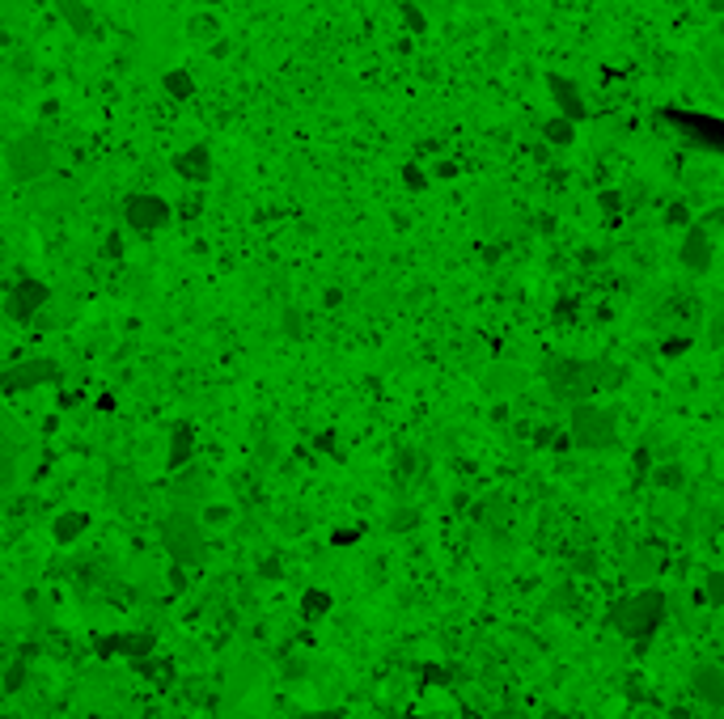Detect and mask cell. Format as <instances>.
I'll use <instances>...</instances> for the list:
<instances>
[{
	"label": "cell",
	"instance_id": "7a4b0ae2",
	"mask_svg": "<svg viewBox=\"0 0 724 719\" xmlns=\"http://www.w3.org/2000/svg\"><path fill=\"white\" fill-rule=\"evenodd\" d=\"M161 546L178 567H199L208 559V537H204V524L191 508H174L161 521Z\"/></svg>",
	"mask_w": 724,
	"mask_h": 719
},
{
	"label": "cell",
	"instance_id": "e0dca14e",
	"mask_svg": "<svg viewBox=\"0 0 724 719\" xmlns=\"http://www.w3.org/2000/svg\"><path fill=\"white\" fill-rule=\"evenodd\" d=\"M483 385H488V394H513L526 385V373L517 364H488V377H483Z\"/></svg>",
	"mask_w": 724,
	"mask_h": 719
},
{
	"label": "cell",
	"instance_id": "ac0fdd59",
	"mask_svg": "<svg viewBox=\"0 0 724 719\" xmlns=\"http://www.w3.org/2000/svg\"><path fill=\"white\" fill-rule=\"evenodd\" d=\"M85 524H89L85 513H60L55 521H51V537H55L60 546H73L76 537L85 534Z\"/></svg>",
	"mask_w": 724,
	"mask_h": 719
},
{
	"label": "cell",
	"instance_id": "1f68e13d",
	"mask_svg": "<svg viewBox=\"0 0 724 719\" xmlns=\"http://www.w3.org/2000/svg\"><path fill=\"white\" fill-rule=\"evenodd\" d=\"M0 719H9V715H0Z\"/></svg>",
	"mask_w": 724,
	"mask_h": 719
},
{
	"label": "cell",
	"instance_id": "83f0119b",
	"mask_svg": "<svg viewBox=\"0 0 724 719\" xmlns=\"http://www.w3.org/2000/svg\"><path fill=\"white\" fill-rule=\"evenodd\" d=\"M652 572V554H639V567H636V575H649Z\"/></svg>",
	"mask_w": 724,
	"mask_h": 719
},
{
	"label": "cell",
	"instance_id": "5bb4252c",
	"mask_svg": "<svg viewBox=\"0 0 724 719\" xmlns=\"http://www.w3.org/2000/svg\"><path fill=\"white\" fill-rule=\"evenodd\" d=\"M690 690H695L708 707H720V703H724V673H720V664H699V669L690 673Z\"/></svg>",
	"mask_w": 724,
	"mask_h": 719
},
{
	"label": "cell",
	"instance_id": "4fadbf2b",
	"mask_svg": "<svg viewBox=\"0 0 724 719\" xmlns=\"http://www.w3.org/2000/svg\"><path fill=\"white\" fill-rule=\"evenodd\" d=\"M174 170L183 174L186 183H208V178H212V153H208V145H191L186 153H178V157H174Z\"/></svg>",
	"mask_w": 724,
	"mask_h": 719
},
{
	"label": "cell",
	"instance_id": "d4e9b609",
	"mask_svg": "<svg viewBox=\"0 0 724 719\" xmlns=\"http://www.w3.org/2000/svg\"><path fill=\"white\" fill-rule=\"evenodd\" d=\"M678 352H687V339H669V343H665V355H678Z\"/></svg>",
	"mask_w": 724,
	"mask_h": 719
},
{
	"label": "cell",
	"instance_id": "d6986e66",
	"mask_svg": "<svg viewBox=\"0 0 724 719\" xmlns=\"http://www.w3.org/2000/svg\"><path fill=\"white\" fill-rule=\"evenodd\" d=\"M191 449H196V432L191 427H174V436H170V457H166V465L170 470H183L186 462H191Z\"/></svg>",
	"mask_w": 724,
	"mask_h": 719
},
{
	"label": "cell",
	"instance_id": "52a82bcc",
	"mask_svg": "<svg viewBox=\"0 0 724 719\" xmlns=\"http://www.w3.org/2000/svg\"><path fill=\"white\" fill-rule=\"evenodd\" d=\"M123 216L136 233H157L170 225V204L161 195H148V191H136V195L123 199Z\"/></svg>",
	"mask_w": 724,
	"mask_h": 719
},
{
	"label": "cell",
	"instance_id": "4316f807",
	"mask_svg": "<svg viewBox=\"0 0 724 719\" xmlns=\"http://www.w3.org/2000/svg\"><path fill=\"white\" fill-rule=\"evenodd\" d=\"M407 22H411V25H419V30H424V13H416V9H411V5H407Z\"/></svg>",
	"mask_w": 724,
	"mask_h": 719
},
{
	"label": "cell",
	"instance_id": "9c48e42d",
	"mask_svg": "<svg viewBox=\"0 0 724 719\" xmlns=\"http://www.w3.org/2000/svg\"><path fill=\"white\" fill-rule=\"evenodd\" d=\"M51 293L43 280H17L9 288V314L17 317V322H35L43 309H47Z\"/></svg>",
	"mask_w": 724,
	"mask_h": 719
},
{
	"label": "cell",
	"instance_id": "7c38bea8",
	"mask_svg": "<svg viewBox=\"0 0 724 719\" xmlns=\"http://www.w3.org/2000/svg\"><path fill=\"white\" fill-rule=\"evenodd\" d=\"M547 89H551V98H555V106H559V115L564 119H572V123H580L585 115H589V106H585V98H580V89L568 81V76H547Z\"/></svg>",
	"mask_w": 724,
	"mask_h": 719
},
{
	"label": "cell",
	"instance_id": "3957f363",
	"mask_svg": "<svg viewBox=\"0 0 724 719\" xmlns=\"http://www.w3.org/2000/svg\"><path fill=\"white\" fill-rule=\"evenodd\" d=\"M661 622H665L661 588H639L636 597H627L614 605V626H618V634H623V639H636V644L652 639V634L661 631Z\"/></svg>",
	"mask_w": 724,
	"mask_h": 719
},
{
	"label": "cell",
	"instance_id": "cb8c5ba5",
	"mask_svg": "<svg viewBox=\"0 0 724 719\" xmlns=\"http://www.w3.org/2000/svg\"><path fill=\"white\" fill-rule=\"evenodd\" d=\"M708 605H724V572L708 575Z\"/></svg>",
	"mask_w": 724,
	"mask_h": 719
},
{
	"label": "cell",
	"instance_id": "4dcf8cb0",
	"mask_svg": "<svg viewBox=\"0 0 724 719\" xmlns=\"http://www.w3.org/2000/svg\"><path fill=\"white\" fill-rule=\"evenodd\" d=\"M196 5H212V0H196Z\"/></svg>",
	"mask_w": 724,
	"mask_h": 719
},
{
	"label": "cell",
	"instance_id": "5b68a950",
	"mask_svg": "<svg viewBox=\"0 0 724 719\" xmlns=\"http://www.w3.org/2000/svg\"><path fill=\"white\" fill-rule=\"evenodd\" d=\"M9 170L17 183H35V178H47L51 170V148L38 140V135H22L9 145Z\"/></svg>",
	"mask_w": 724,
	"mask_h": 719
},
{
	"label": "cell",
	"instance_id": "484cf974",
	"mask_svg": "<svg viewBox=\"0 0 724 719\" xmlns=\"http://www.w3.org/2000/svg\"><path fill=\"white\" fill-rule=\"evenodd\" d=\"M301 719H344L339 711H309V715H301Z\"/></svg>",
	"mask_w": 724,
	"mask_h": 719
},
{
	"label": "cell",
	"instance_id": "f546056e",
	"mask_svg": "<svg viewBox=\"0 0 724 719\" xmlns=\"http://www.w3.org/2000/svg\"><path fill=\"white\" fill-rule=\"evenodd\" d=\"M708 9H716V13H720V9H724V0H708Z\"/></svg>",
	"mask_w": 724,
	"mask_h": 719
},
{
	"label": "cell",
	"instance_id": "2e32d148",
	"mask_svg": "<svg viewBox=\"0 0 724 719\" xmlns=\"http://www.w3.org/2000/svg\"><path fill=\"white\" fill-rule=\"evenodd\" d=\"M55 13L68 22V30H73V35L98 38V17L89 13V5H81V0H55Z\"/></svg>",
	"mask_w": 724,
	"mask_h": 719
},
{
	"label": "cell",
	"instance_id": "9a60e30c",
	"mask_svg": "<svg viewBox=\"0 0 724 719\" xmlns=\"http://www.w3.org/2000/svg\"><path fill=\"white\" fill-rule=\"evenodd\" d=\"M204 500H208V478L199 474V470H183V478L174 483V508H191L196 513Z\"/></svg>",
	"mask_w": 724,
	"mask_h": 719
},
{
	"label": "cell",
	"instance_id": "277c9868",
	"mask_svg": "<svg viewBox=\"0 0 724 719\" xmlns=\"http://www.w3.org/2000/svg\"><path fill=\"white\" fill-rule=\"evenodd\" d=\"M572 444H580V449H593L602 453L610 449L614 440H618V427H614V414L606 411V406H593V403H577L572 406Z\"/></svg>",
	"mask_w": 724,
	"mask_h": 719
},
{
	"label": "cell",
	"instance_id": "8fae6325",
	"mask_svg": "<svg viewBox=\"0 0 724 719\" xmlns=\"http://www.w3.org/2000/svg\"><path fill=\"white\" fill-rule=\"evenodd\" d=\"M712 255H716L712 233L703 229V225H690L687 242H682V250H678V258H682V267L695 271V275H703V271L712 267Z\"/></svg>",
	"mask_w": 724,
	"mask_h": 719
},
{
	"label": "cell",
	"instance_id": "7402d4cb",
	"mask_svg": "<svg viewBox=\"0 0 724 719\" xmlns=\"http://www.w3.org/2000/svg\"><path fill=\"white\" fill-rule=\"evenodd\" d=\"M132 491H136L132 474H127V470H115V474H111V500L127 504V500H132Z\"/></svg>",
	"mask_w": 724,
	"mask_h": 719
},
{
	"label": "cell",
	"instance_id": "603a6c76",
	"mask_svg": "<svg viewBox=\"0 0 724 719\" xmlns=\"http://www.w3.org/2000/svg\"><path fill=\"white\" fill-rule=\"evenodd\" d=\"M327 610H331V593H322V588L306 593V618H322Z\"/></svg>",
	"mask_w": 724,
	"mask_h": 719
},
{
	"label": "cell",
	"instance_id": "f1b7e54d",
	"mask_svg": "<svg viewBox=\"0 0 724 719\" xmlns=\"http://www.w3.org/2000/svg\"><path fill=\"white\" fill-rule=\"evenodd\" d=\"M491 719H529V715H521V711H500V715H491Z\"/></svg>",
	"mask_w": 724,
	"mask_h": 719
},
{
	"label": "cell",
	"instance_id": "44dd1931",
	"mask_svg": "<svg viewBox=\"0 0 724 719\" xmlns=\"http://www.w3.org/2000/svg\"><path fill=\"white\" fill-rule=\"evenodd\" d=\"M161 85H166V94H170V98H178V102H186L191 94H196V81H191V73H178V68H174V73H166V81H161Z\"/></svg>",
	"mask_w": 724,
	"mask_h": 719
},
{
	"label": "cell",
	"instance_id": "ba28073f",
	"mask_svg": "<svg viewBox=\"0 0 724 719\" xmlns=\"http://www.w3.org/2000/svg\"><path fill=\"white\" fill-rule=\"evenodd\" d=\"M55 377H60V364L35 355V360H17L13 368H5V373H0V390H5V394H22V390H35V385L55 381Z\"/></svg>",
	"mask_w": 724,
	"mask_h": 719
},
{
	"label": "cell",
	"instance_id": "30bf717a",
	"mask_svg": "<svg viewBox=\"0 0 724 719\" xmlns=\"http://www.w3.org/2000/svg\"><path fill=\"white\" fill-rule=\"evenodd\" d=\"M665 119L674 123V127H682V132L695 140V145L712 148V153H720L724 148V127L716 119H708V115H687V110H669Z\"/></svg>",
	"mask_w": 724,
	"mask_h": 719
},
{
	"label": "cell",
	"instance_id": "6da1fadb",
	"mask_svg": "<svg viewBox=\"0 0 724 719\" xmlns=\"http://www.w3.org/2000/svg\"><path fill=\"white\" fill-rule=\"evenodd\" d=\"M542 381L559 403H589L598 390H614L623 373L606 360H547L542 364Z\"/></svg>",
	"mask_w": 724,
	"mask_h": 719
},
{
	"label": "cell",
	"instance_id": "8992f818",
	"mask_svg": "<svg viewBox=\"0 0 724 719\" xmlns=\"http://www.w3.org/2000/svg\"><path fill=\"white\" fill-rule=\"evenodd\" d=\"M22 462H25L22 427L0 414V495H9V491L22 483Z\"/></svg>",
	"mask_w": 724,
	"mask_h": 719
},
{
	"label": "cell",
	"instance_id": "ffe728a7",
	"mask_svg": "<svg viewBox=\"0 0 724 719\" xmlns=\"http://www.w3.org/2000/svg\"><path fill=\"white\" fill-rule=\"evenodd\" d=\"M542 135H547L551 145L568 148V145H572V140H577V123H572V119H564V115H555V119L547 123V127H542Z\"/></svg>",
	"mask_w": 724,
	"mask_h": 719
}]
</instances>
